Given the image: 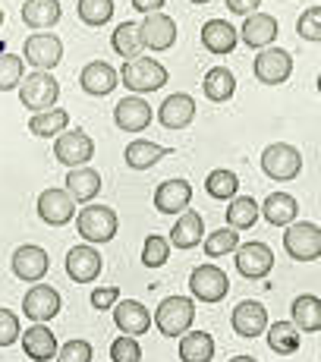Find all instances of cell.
Masks as SVG:
<instances>
[{
  "mask_svg": "<svg viewBox=\"0 0 321 362\" xmlns=\"http://www.w3.org/2000/svg\"><path fill=\"white\" fill-rule=\"evenodd\" d=\"M10 264H13V274H16L19 281L38 284L41 277L47 274V268H51V255H47L41 246H35V243H25V246H19L16 252H13Z\"/></svg>",
  "mask_w": 321,
  "mask_h": 362,
  "instance_id": "obj_13",
  "label": "cell"
},
{
  "mask_svg": "<svg viewBox=\"0 0 321 362\" xmlns=\"http://www.w3.org/2000/svg\"><path fill=\"white\" fill-rule=\"evenodd\" d=\"M60 305H64V299H60V293L51 287V284H35V287L25 290V296H23V312L35 325L54 322V318L60 315Z\"/></svg>",
  "mask_w": 321,
  "mask_h": 362,
  "instance_id": "obj_10",
  "label": "cell"
},
{
  "mask_svg": "<svg viewBox=\"0 0 321 362\" xmlns=\"http://www.w3.org/2000/svg\"><path fill=\"white\" fill-rule=\"evenodd\" d=\"M114 123L123 132H145L151 123V104L142 95H132V98L117 101L114 107Z\"/></svg>",
  "mask_w": 321,
  "mask_h": 362,
  "instance_id": "obj_20",
  "label": "cell"
},
{
  "mask_svg": "<svg viewBox=\"0 0 321 362\" xmlns=\"http://www.w3.org/2000/svg\"><path fill=\"white\" fill-rule=\"evenodd\" d=\"M110 45H114V51L120 54L123 60L142 57L145 41H142V29H139V23H120L114 29V35H110Z\"/></svg>",
  "mask_w": 321,
  "mask_h": 362,
  "instance_id": "obj_34",
  "label": "cell"
},
{
  "mask_svg": "<svg viewBox=\"0 0 321 362\" xmlns=\"http://www.w3.org/2000/svg\"><path fill=\"white\" fill-rule=\"evenodd\" d=\"M139 29H142L145 47H151V51H170L177 45V23L167 13H148L139 23Z\"/></svg>",
  "mask_w": 321,
  "mask_h": 362,
  "instance_id": "obj_17",
  "label": "cell"
},
{
  "mask_svg": "<svg viewBox=\"0 0 321 362\" xmlns=\"http://www.w3.org/2000/svg\"><path fill=\"white\" fill-rule=\"evenodd\" d=\"M66 192L73 196V202L92 205L95 196L101 192V173L95 167H73L66 173Z\"/></svg>",
  "mask_w": 321,
  "mask_h": 362,
  "instance_id": "obj_24",
  "label": "cell"
},
{
  "mask_svg": "<svg viewBox=\"0 0 321 362\" xmlns=\"http://www.w3.org/2000/svg\"><path fill=\"white\" fill-rule=\"evenodd\" d=\"M284 249L293 262L321 259V227L309 224V221H293L284 230Z\"/></svg>",
  "mask_w": 321,
  "mask_h": 362,
  "instance_id": "obj_6",
  "label": "cell"
},
{
  "mask_svg": "<svg viewBox=\"0 0 321 362\" xmlns=\"http://www.w3.org/2000/svg\"><path fill=\"white\" fill-rule=\"evenodd\" d=\"M110 362H142V346L136 337H117L110 344Z\"/></svg>",
  "mask_w": 321,
  "mask_h": 362,
  "instance_id": "obj_43",
  "label": "cell"
},
{
  "mask_svg": "<svg viewBox=\"0 0 321 362\" xmlns=\"http://www.w3.org/2000/svg\"><path fill=\"white\" fill-rule=\"evenodd\" d=\"M120 79L129 92L136 95H148V92H158V88L167 86L170 73L160 60H151V57H136V60H127L120 69Z\"/></svg>",
  "mask_w": 321,
  "mask_h": 362,
  "instance_id": "obj_2",
  "label": "cell"
},
{
  "mask_svg": "<svg viewBox=\"0 0 321 362\" xmlns=\"http://www.w3.org/2000/svg\"><path fill=\"white\" fill-rule=\"evenodd\" d=\"M202 92H205V98L214 101V104L230 101V98H233V92H236L233 73H230L227 66H211L205 73V79H202Z\"/></svg>",
  "mask_w": 321,
  "mask_h": 362,
  "instance_id": "obj_32",
  "label": "cell"
},
{
  "mask_svg": "<svg viewBox=\"0 0 321 362\" xmlns=\"http://www.w3.org/2000/svg\"><path fill=\"white\" fill-rule=\"evenodd\" d=\"M23 337V328H19V315L0 305V346H13Z\"/></svg>",
  "mask_w": 321,
  "mask_h": 362,
  "instance_id": "obj_46",
  "label": "cell"
},
{
  "mask_svg": "<svg viewBox=\"0 0 321 362\" xmlns=\"http://www.w3.org/2000/svg\"><path fill=\"white\" fill-rule=\"evenodd\" d=\"M23 60L41 73H51L64 60V41L57 35H29L23 47Z\"/></svg>",
  "mask_w": 321,
  "mask_h": 362,
  "instance_id": "obj_9",
  "label": "cell"
},
{
  "mask_svg": "<svg viewBox=\"0 0 321 362\" xmlns=\"http://www.w3.org/2000/svg\"><path fill=\"white\" fill-rule=\"evenodd\" d=\"M76 230L88 243V246H104L110 243L120 230V218H117L114 208L107 205H86L79 214H76Z\"/></svg>",
  "mask_w": 321,
  "mask_h": 362,
  "instance_id": "obj_1",
  "label": "cell"
},
{
  "mask_svg": "<svg viewBox=\"0 0 321 362\" xmlns=\"http://www.w3.org/2000/svg\"><path fill=\"white\" fill-rule=\"evenodd\" d=\"M236 271H240L243 277H249V281H262V277L271 274V268H274V252H271V246H264V243H240V249H236Z\"/></svg>",
  "mask_w": 321,
  "mask_h": 362,
  "instance_id": "obj_11",
  "label": "cell"
},
{
  "mask_svg": "<svg viewBox=\"0 0 321 362\" xmlns=\"http://www.w3.org/2000/svg\"><path fill=\"white\" fill-rule=\"evenodd\" d=\"M120 303V290L117 287H95L92 290V305L95 309H114V305Z\"/></svg>",
  "mask_w": 321,
  "mask_h": 362,
  "instance_id": "obj_47",
  "label": "cell"
},
{
  "mask_svg": "<svg viewBox=\"0 0 321 362\" xmlns=\"http://www.w3.org/2000/svg\"><path fill=\"white\" fill-rule=\"evenodd\" d=\"M214 337L208 331H186L180 337V362H211Z\"/></svg>",
  "mask_w": 321,
  "mask_h": 362,
  "instance_id": "obj_33",
  "label": "cell"
},
{
  "mask_svg": "<svg viewBox=\"0 0 321 362\" xmlns=\"http://www.w3.org/2000/svg\"><path fill=\"white\" fill-rule=\"evenodd\" d=\"M76 13H79V19L86 25H104L114 16V0H79Z\"/></svg>",
  "mask_w": 321,
  "mask_h": 362,
  "instance_id": "obj_40",
  "label": "cell"
},
{
  "mask_svg": "<svg viewBox=\"0 0 321 362\" xmlns=\"http://www.w3.org/2000/svg\"><path fill=\"white\" fill-rule=\"evenodd\" d=\"M202 240H205V221H202V214L199 211H183L177 218V224H173V230H170V246L195 249V246H202Z\"/></svg>",
  "mask_w": 321,
  "mask_h": 362,
  "instance_id": "obj_26",
  "label": "cell"
},
{
  "mask_svg": "<svg viewBox=\"0 0 321 362\" xmlns=\"http://www.w3.org/2000/svg\"><path fill=\"white\" fill-rule=\"evenodd\" d=\"M54 158L60 164L73 167H88V161L95 158V142L86 129H66L54 139Z\"/></svg>",
  "mask_w": 321,
  "mask_h": 362,
  "instance_id": "obj_7",
  "label": "cell"
},
{
  "mask_svg": "<svg viewBox=\"0 0 321 362\" xmlns=\"http://www.w3.org/2000/svg\"><path fill=\"white\" fill-rule=\"evenodd\" d=\"M0 25H4V10H0Z\"/></svg>",
  "mask_w": 321,
  "mask_h": 362,
  "instance_id": "obj_53",
  "label": "cell"
},
{
  "mask_svg": "<svg viewBox=\"0 0 321 362\" xmlns=\"http://www.w3.org/2000/svg\"><path fill=\"white\" fill-rule=\"evenodd\" d=\"M189 4H199L202 6V4H208V0H189Z\"/></svg>",
  "mask_w": 321,
  "mask_h": 362,
  "instance_id": "obj_51",
  "label": "cell"
},
{
  "mask_svg": "<svg viewBox=\"0 0 321 362\" xmlns=\"http://www.w3.org/2000/svg\"><path fill=\"white\" fill-rule=\"evenodd\" d=\"M117 82H120V73L110 64H104V60H92V64H86V69L79 73V86L86 88L88 95H95V98L110 95L117 88Z\"/></svg>",
  "mask_w": 321,
  "mask_h": 362,
  "instance_id": "obj_22",
  "label": "cell"
},
{
  "mask_svg": "<svg viewBox=\"0 0 321 362\" xmlns=\"http://www.w3.org/2000/svg\"><path fill=\"white\" fill-rule=\"evenodd\" d=\"M236 41H240V32H236L227 19H208V23L202 25V45H205V51L218 54V57L233 51Z\"/></svg>",
  "mask_w": 321,
  "mask_h": 362,
  "instance_id": "obj_25",
  "label": "cell"
},
{
  "mask_svg": "<svg viewBox=\"0 0 321 362\" xmlns=\"http://www.w3.org/2000/svg\"><path fill=\"white\" fill-rule=\"evenodd\" d=\"M202 246H205L208 259H221V255H230L240 249V233H236L233 227H221V230L208 233L205 240H202Z\"/></svg>",
  "mask_w": 321,
  "mask_h": 362,
  "instance_id": "obj_39",
  "label": "cell"
},
{
  "mask_svg": "<svg viewBox=\"0 0 321 362\" xmlns=\"http://www.w3.org/2000/svg\"><path fill=\"white\" fill-rule=\"evenodd\" d=\"M240 35H243V41H246L249 47L264 51V47H271V41L277 38V19L268 16V13H252V16H246Z\"/></svg>",
  "mask_w": 321,
  "mask_h": 362,
  "instance_id": "obj_27",
  "label": "cell"
},
{
  "mask_svg": "<svg viewBox=\"0 0 321 362\" xmlns=\"http://www.w3.org/2000/svg\"><path fill=\"white\" fill-rule=\"evenodd\" d=\"M299 344H303V334L296 331V325L293 322L268 325V346L277 353V356H290V353H296Z\"/></svg>",
  "mask_w": 321,
  "mask_h": 362,
  "instance_id": "obj_37",
  "label": "cell"
},
{
  "mask_svg": "<svg viewBox=\"0 0 321 362\" xmlns=\"http://www.w3.org/2000/svg\"><path fill=\"white\" fill-rule=\"evenodd\" d=\"M57 98H60V82L54 79L51 73L35 69L32 76H25V79L19 82V101H23L25 110H35V114L51 110L54 104H57Z\"/></svg>",
  "mask_w": 321,
  "mask_h": 362,
  "instance_id": "obj_4",
  "label": "cell"
},
{
  "mask_svg": "<svg viewBox=\"0 0 321 362\" xmlns=\"http://www.w3.org/2000/svg\"><path fill=\"white\" fill-rule=\"evenodd\" d=\"M189 202H192V186H189V180H183V177L164 180L155 189V208L160 214L189 211Z\"/></svg>",
  "mask_w": 321,
  "mask_h": 362,
  "instance_id": "obj_21",
  "label": "cell"
},
{
  "mask_svg": "<svg viewBox=\"0 0 321 362\" xmlns=\"http://www.w3.org/2000/svg\"><path fill=\"white\" fill-rule=\"evenodd\" d=\"M195 322V303L189 296H167L155 309V328L164 337H183Z\"/></svg>",
  "mask_w": 321,
  "mask_h": 362,
  "instance_id": "obj_3",
  "label": "cell"
},
{
  "mask_svg": "<svg viewBox=\"0 0 321 362\" xmlns=\"http://www.w3.org/2000/svg\"><path fill=\"white\" fill-rule=\"evenodd\" d=\"M205 192H208L211 199H218V202L236 199V196H240V177H236L233 170H227V167H218V170L208 173Z\"/></svg>",
  "mask_w": 321,
  "mask_h": 362,
  "instance_id": "obj_38",
  "label": "cell"
},
{
  "mask_svg": "<svg viewBox=\"0 0 321 362\" xmlns=\"http://www.w3.org/2000/svg\"><path fill=\"white\" fill-rule=\"evenodd\" d=\"M23 73H25V60L16 57V54H0V92H13L19 88L23 82Z\"/></svg>",
  "mask_w": 321,
  "mask_h": 362,
  "instance_id": "obj_41",
  "label": "cell"
},
{
  "mask_svg": "<svg viewBox=\"0 0 321 362\" xmlns=\"http://www.w3.org/2000/svg\"><path fill=\"white\" fill-rule=\"evenodd\" d=\"M167 0H132V10H139L142 16H148V13H160L164 10Z\"/></svg>",
  "mask_w": 321,
  "mask_h": 362,
  "instance_id": "obj_49",
  "label": "cell"
},
{
  "mask_svg": "<svg viewBox=\"0 0 321 362\" xmlns=\"http://www.w3.org/2000/svg\"><path fill=\"white\" fill-rule=\"evenodd\" d=\"M60 0H25L23 4V23L29 29L41 32V29H51V25L60 23Z\"/></svg>",
  "mask_w": 321,
  "mask_h": 362,
  "instance_id": "obj_30",
  "label": "cell"
},
{
  "mask_svg": "<svg viewBox=\"0 0 321 362\" xmlns=\"http://www.w3.org/2000/svg\"><path fill=\"white\" fill-rule=\"evenodd\" d=\"M258 6H262V0H227V10L236 16H252Z\"/></svg>",
  "mask_w": 321,
  "mask_h": 362,
  "instance_id": "obj_48",
  "label": "cell"
},
{
  "mask_svg": "<svg viewBox=\"0 0 321 362\" xmlns=\"http://www.w3.org/2000/svg\"><path fill=\"white\" fill-rule=\"evenodd\" d=\"M252 73L262 86H281V82H287L290 73H293L290 51H284V47H264V51L255 57Z\"/></svg>",
  "mask_w": 321,
  "mask_h": 362,
  "instance_id": "obj_12",
  "label": "cell"
},
{
  "mask_svg": "<svg viewBox=\"0 0 321 362\" xmlns=\"http://www.w3.org/2000/svg\"><path fill=\"white\" fill-rule=\"evenodd\" d=\"M230 325H233V331L246 340L262 337V334L268 331V309H264L258 299H243V303L233 309V315H230Z\"/></svg>",
  "mask_w": 321,
  "mask_h": 362,
  "instance_id": "obj_16",
  "label": "cell"
},
{
  "mask_svg": "<svg viewBox=\"0 0 321 362\" xmlns=\"http://www.w3.org/2000/svg\"><path fill=\"white\" fill-rule=\"evenodd\" d=\"M195 120V98L192 95H167L158 107V123L167 129H186Z\"/></svg>",
  "mask_w": 321,
  "mask_h": 362,
  "instance_id": "obj_19",
  "label": "cell"
},
{
  "mask_svg": "<svg viewBox=\"0 0 321 362\" xmlns=\"http://www.w3.org/2000/svg\"><path fill=\"white\" fill-rule=\"evenodd\" d=\"M69 127V114L60 107H51V110H41V114H32L29 120V132L38 139H51V136H60L66 132Z\"/></svg>",
  "mask_w": 321,
  "mask_h": 362,
  "instance_id": "obj_36",
  "label": "cell"
},
{
  "mask_svg": "<svg viewBox=\"0 0 321 362\" xmlns=\"http://www.w3.org/2000/svg\"><path fill=\"white\" fill-rule=\"evenodd\" d=\"M230 362H258V359H255V356H233Z\"/></svg>",
  "mask_w": 321,
  "mask_h": 362,
  "instance_id": "obj_50",
  "label": "cell"
},
{
  "mask_svg": "<svg viewBox=\"0 0 321 362\" xmlns=\"http://www.w3.org/2000/svg\"><path fill=\"white\" fill-rule=\"evenodd\" d=\"M189 290H192L195 299L214 305L230 293V277L218 268V264H199V268H192V274H189Z\"/></svg>",
  "mask_w": 321,
  "mask_h": 362,
  "instance_id": "obj_8",
  "label": "cell"
},
{
  "mask_svg": "<svg viewBox=\"0 0 321 362\" xmlns=\"http://www.w3.org/2000/svg\"><path fill=\"white\" fill-rule=\"evenodd\" d=\"M262 170L268 173L274 183H290V180H296L299 170H303V155H299L296 145L274 142L262 151Z\"/></svg>",
  "mask_w": 321,
  "mask_h": 362,
  "instance_id": "obj_5",
  "label": "cell"
},
{
  "mask_svg": "<svg viewBox=\"0 0 321 362\" xmlns=\"http://www.w3.org/2000/svg\"><path fill=\"white\" fill-rule=\"evenodd\" d=\"M290 312H293V325H296L299 334L321 331V299L318 296H312V293L296 296L290 305Z\"/></svg>",
  "mask_w": 321,
  "mask_h": 362,
  "instance_id": "obj_31",
  "label": "cell"
},
{
  "mask_svg": "<svg viewBox=\"0 0 321 362\" xmlns=\"http://www.w3.org/2000/svg\"><path fill=\"white\" fill-rule=\"evenodd\" d=\"M299 214V205L290 192H271L262 205V218L268 221L271 227H290Z\"/></svg>",
  "mask_w": 321,
  "mask_h": 362,
  "instance_id": "obj_29",
  "label": "cell"
},
{
  "mask_svg": "<svg viewBox=\"0 0 321 362\" xmlns=\"http://www.w3.org/2000/svg\"><path fill=\"white\" fill-rule=\"evenodd\" d=\"M258 218H262V205H258L252 196L230 199V205H227V227H233V230H249V227H255Z\"/></svg>",
  "mask_w": 321,
  "mask_h": 362,
  "instance_id": "obj_35",
  "label": "cell"
},
{
  "mask_svg": "<svg viewBox=\"0 0 321 362\" xmlns=\"http://www.w3.org/2000/svg\"><path fill=\"white\" fill-rule=\"evenodd\" d=\"M318 95H321V73H318Z\"/></svg>",
  "mask_w": 321,
  "mask_h": 362,
  "instance_id": "obj_52",
  "label": "cell"
},
{
  "mask_svg": "<svg viewBox=\"0 0 321 362\" xmlns=\"http://www.w3.org/2000/svg\"><path fill=\"white\" fill-rule=\"evenodd\" d=\"M38 218L47 227H64L76 218V202L66 189H45L38 196Z\"/></svg>",
  "mask_w": 321,
  "mask_h": 362,
  "instance_id": "obj_15",
  "label": "cell"
},
{
  "mask_svg": "<svg viewBox=\"0 0 321 362\" xmlns=\"http://www.w3.org/2000/svg\"><path fill=\"white\" fill-rule=\"evenodd\" d=\"M167 155H173V148L155 145V142H148V139H132L123 158H127V167H132V170H148V167H155L158 161H164Z\"/></svg>",
  "mask_w": 321,
  "mask_h": 362,
  "instance_id": "obj_28",
  "label": "cell"
},
{
  "mask_svg": "<svg viewBox=\"0 0 321 362\" xmlns=\"http://www.w3.org/2000/svg\"><path fill=\"white\" fill-rule=\"evenodd\" d=\"M92 359H95L92 344H88V340H82V337L69 340V344H64L57 350V362H92Z\"/></svg>",
  "mask_w": 321,
  "mask_h": 362,
  "instance_id": "obj_44",
  "label": "cell"
},
{
  "mask_svg": "<svg viewBox=\"0 0 321 362\" xmlns=\"http://www.w3.org/2000/svg\"><path fill=\"white\" fill-rule=\"evenodd\" d=\"M114 325L120 328V334L127 337H142L151 328V312L145 309L139 299H120L114 305Z\"/></svg>",
  "mask_w": 321,
  "mask_h": 362,
  "instance_id": "obj_18",
  "label": "cell"
},
{
  "mask_svg": "<svg viewBox=\"0 0 321 362\" xmlns=\"http://www.w3.org/2000/svg\"><path fill=\"white\" fill-rule=\"evenodd\" d=\"M19 344H23L25 356L32 362H51L57 356V337H54V331L47 328V325H32V328H25V334L19 337Z\"/></svg>",
  "mask_w": 321,
  "mask_h": 362,
  "instance_id": "obj_23",
  "label": "cell"
},
{
  "mask_svg": "<svg viewBox=\"0 0 321 362\" xmlns=\"http://www.w3.org/2000/svg\"><path fill=\"white\" fill-rule=\"evenodd\" d=\"M101 268H104L101 252H98L95 246H88V243H82V246H73L66 252V274H69V281L92 284V281H98Z\"/></svg>",
  "mask_w": 321,
  "mask_h": 362,
  "instance_id": "obj_14",
  "label": "cell"
},
{
  "mask_svg": "<svg viewBox=\"0 0 321 362\" xmlns=\"http://www.w3.org/2000/svg\"><path fill=\"white\" fill-rule=\"evenodd\" d=\"M167 259H170V243L164 236H145V246H142V264L145 268H164Z\"/></svg>",
  "mask_w": 321,
  "mask_h": 362,
  "instance_id": "obj_42",
  "label": "cell"
},
{
  "mask_svg": "<svg viewBox=\"0 0 321 362\" xmlns=\"http://www.w3.org/2000/svg\"><path fill=\"white\" fill-rule=\"evenodd\" d=\"M296 32H299V38H305V41H321V6H309V10L299 16Z\"/></svg>",
  "mask_w": 321,
  "mask_h": 362,
  "instance_id": "obj_45",
  "label": "cell"
}]
</instances>
